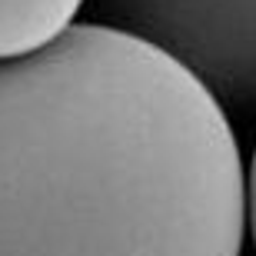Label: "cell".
<instances>
[{
  "instance_id": "obj_2",
  "label": "cell",
  "mask_w": 256,
  "mask_h": 256,
  "mask_svg": "<svg viewBox=\"0 0 256 256\" xmlns=\"http://www.w3.org/2000/svg\"><path fill=\"white\" fill-rule=\"evenodd\" d=\"M84 0H0V60L47 47L74 27Z\"/></svg>"
},
{
  "instance_id": "obj_1",
  "label": "cell",
  "mask_w": 256,
  "mask_h": 256,
  "mask_svg": "<svg viewBox=\"0 0 256 256\" xmlns=\"http://www.w3.org/2000/svg\"><path fill=\"white\" fill-rule=\"evenodd\" d=\"M223 106L166 47L100 24L0 60V256H240Z\"/></svg>"
},
{
  "instance_id": "obj_3",
  "label": "cell",
  "mask_w": 256,
  "mask_h": 256,
  "mask_svg": "<svg viewBox=\"0 0 256 256\" xmlns=\"http://www.w3.org/2000/svg\"><path fill=\"white\" fill-rule=\"evenodd\" d=\"M246 210H250V230H253V243H256V150H253V163H250V183H246Z\"/></svg>"
}]
</instances>
